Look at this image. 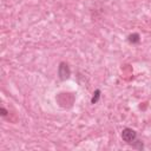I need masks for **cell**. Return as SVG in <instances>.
Listing matches in <instances>:
<instances>
[{
	"mask_svg": "<svg viewBox=\"0 0 151 151\" xmlns=\"http://www.w3.org/2000/svg\"><path fill=\"white\" fill-rule=\"evenodd\" d=\"M122 138L125 143L127 144H132L136 139H137V132L130 127H125L123 131H122Z\"/></svg>",
	"mask_w": 151,
	"mask_h": 151,
	"instance_id": "6da1fadb",
	"label": "cell"
},
{
	"mask_svg": "<svg viewBox=\"0 0 151 151\" xmlns=\"http://www.w3.org/2000/svg\"><path fill=\"white\" fill-rule=\"evenodd\" d=\"M58 74H59V78L61 80H66L70 78L71 76V70L68 67V65L66 63H60L59 67H58Z\"/></svg>",
	"mask_w": 151,
	"mask_h": 151,
	"instance_id": "7a4b0ae2",
	"label": "cell"
},
{
	"mask_svg": "<svg viewBox=\"0 0 151 151\" xmlns=\"http://www.w3.org/2000/svg\"><path fill=\"white\" fill-rule=\"evenodd\" d=\"M127 40H129L131 44H137V42H139V41H140V37H139V34H138V33H132V34H130V35H129Z\"/></svg>",
	"mask_w": 151,
	"mask_h": 151,
	"instance_id": "3957f363",
	"label": "cell"
},
{
	"mask_svg": "<svg viewBox=\"0 0 151 151\" xmlns=\"http://www.w3.org/2000/svg\"><path fill=\"white\" fill-rule=\"evenodd\" d=\"M100 90H96L94 91V93H93V97H92V99H91V103L92 104H96L98 100H99V98H100Z\"/></svg>",
	"mask_w": 151,
	"mask_h": 151,
	"instance_id": "277c9868",
	"label": "cell"
},
{
	"mask_svg": "<svg viewBox=\"0 0 151 151\" xmlns=\"http://www.w3.org/2000/svg\"><path fill=\"white\" fill-rule=\"evenodd\" d=\"M132 146H133L134 149H138V150H142V149L144 147L142 140H134V142L132 143Z\"/></svg>",
	"mask_w": 151,
	"mask_h": 151,
	"instance_id": "5b68a950",
	"label": "cell"
},
{
	"mask_svg": "<svg viewBox=\"0 0 151 151\" xmlns=\"http://www.w3.org/2000/svg\"><path fill=\"white\" fill-rule=\"evenodd\" d=\"M0 112H1V116H4V117H6V116H7V111H6L4 107H1V109H0Z\"/></svg>",
	"mask_w": 151,
	"mask_h": 151,
	"instance_id": "8992f818",
	"label": "cell"
}]
</instances>
